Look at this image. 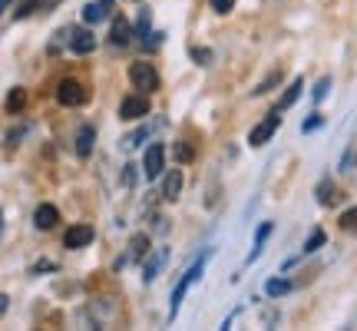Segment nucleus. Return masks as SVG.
Instances as JSON below:
<instances>
[{"label": "nucleus", "instance_id": "nucleus-1", "mask_svg": "<svg viewBox=\"0 0 357 331\" xmlns=\"http://www.w3.org/2000/svg\"><path fill=\"white\" fill-rule=\"evenodd\" d=\"M129 80H132V87L139 93H149V89L159 87V73H155L153 64H132L129 66Z\"/></svg>", "mask_w": 357, "mask_h": 331}, {"label": "nucleus", "instance_id": "nucleus-2", "mask_svg": "<svg viewBox=\"0 0 357 331\" xmlns=\"http://www.w3.org/2000/svg\"><path fill=\"white\" fill-rule=\"evenodd\" d=\"M162 169H166V149H162V142H153L142 159V172H146V179H159Z\"/></svg>", "mask_w": 357, "mask_h": 331}, {"label": "nucleus", "instance_id": "nucleus-3", "mask_svg": "<svg viewBox=\"0 0 357 331\" xmlns=\"http://www.w3.org/2000/svg\"><path fill=\"white\" fill-rule=\"evenodd\" d=\"M202 258H199V262H195V265L189 268V272H185V275H182V281H178L176 285V292H172V311H169V318H176L178 315V305H182V298H185V292H189L192 285H195V279H199V272H202Z\"/></svg>", "mask_w": 357, "mask_h": 331}, {"label": "nucleus", "instance_id": "nucleus-4", "mask_svg": "<svg viewBox=\"0 0 357 331\" xmlns=\"http://www.w3.org/2000/svg\"><path fill=\"white\" fill-rule=\"evenodd\" d=\"M278 123H281V119H278V110H275V113H268L265 119H261V123H258V126L248 133V146H255V149H258V146H265V142L275 136Z\"/></svg>", "mask_w": 357, "mask_h": 331}, {"label": "nucleus", "instance_id": "nucleus-5", "mask_svg": "<svg viewBox=\"0 0 357 331\" xmlns=\"http://www.w3.org/2000/svg\"><path fill=\"white\" fill-rule=\"evenodd\" d=\"M56 100L63 103V106H79V103L86 100V89L79 80H63L60 89H56Z\"/></svg>", "mask_w": 357, "mask_h": 331}, {"label": "nucleus", "instance_id": "nucleus-6", "mask_svg": "<svg viewBox=\"0 0 357 331\" xmlns=\"http://www.w3.org/2000/svg\"><path fill=\"white\" fill-rule=\"evenodd\" d=\"M149 113V100H146V93H132L126 100L119 103V116L123 119H139V116Z\"/></svg>", "mask_w": 357, "mask_h": 331}, {"label": "nucleus", "instance_id": "nucleus-7", "mask_svg": "<svg viewBox=\"0 0 357 331\" xmlns=\"http://www.w3.org/2000/svg\"><path fill=\"white\" fill-rule=\"evenodd\" d=\"M56 222H60V209H56V205H50V203H40L37 212H33V226L47 232V229H53Z\"/></svg>", "mask_w": 357, "mask_h": 331}, {"label": "nucleus", "instance_id": "nucleus-8", "mask_svg": "<svg viewBox=\"0 0 357 331\" xmlns=\"http://www.w3.org/2000/svg\"><path fill=\"white\" fill-rule=\"evenodd\" d=\"M93 235H96V232L89 229V226H73V229L66 232V249H86L89 242H93Z\"/></svg>", "mask_w": 357, "mask_h": 331}, {"label": "nucleus", "instance_id": "nucleus-9", "mask_svg": "<svg viewBox=\"0 0 357 331\" xmlns=\"http://www.w3.org/2000/svg\"><path fill=\"white\" fill-rule=\"evenodd\" d=\"M109 10H113V0H96V3H86V7H83V20H86V24H100V20L109 17Z\"/></svg>", "mask_w": 357, "mask_h": 331}, {"label": "nucleus", "instance_id": "nucleus-10", "mask_svg": "<svg viewBox=\"0 0 357 331\" xmlns=\"http://www.w3.org/2000/svg\"><path fill=\"white\" fill-rule=\"evenodd\" d=\"M109 40H113L116 47H126L129 40H132V24H129L126 17H113V30H109Z\"/></svg>", "mask_w": 357, "mask_h": 331}, {"label": "nucleus", "instance_id": "nucleus-11", "mask_svg": "<svg viewBox=\"0 0 357 331\" xmlns=\"http://www.w3.org/2000/svg\"><path fill=\"white\" fill-rule=\"evenodd\" d=\"M96 47V37L89 34V30H73V37H70V50L73 53H93Z\"/></svg>", "mask_w": 357, "mask_h": 331}, {"label": "nucleus", "instance_id": "nucleus-12", "mask_svg": "<svg viewBox=\"0 0 357 331\" xmlns=\"http://www.w3.org/2000/svg\"><path fill=\"white\" fill-rule=\"evenodd\" d=\"M178 192H182V169H172V172H166V179H162V196H166L169 203H176Z\"/></svg>", "mask_w": 357, "mask_h": 331}, {"label": "nucleus", "instance_id": "nucleus-13", "mask_svg": "<svg viewBox=\"0 0 357 331\" xmlns=\"http://www.w3.org/2000/svg\"><path fill=\"white\" fill-rule=\"evenodd\" d=\"M149 235H132V239H129V262H142V258H146V252H149Z\"/></svg>", "mask_w": 357, "mask_h": 331}, {"label": "nucleus", "instance_id": "nucleus-14", "mask_svg": "<svg viewBox=\"0 0 357 331\" xmlns=\"http://www.w3.org/2000/svg\"><path fill=\"white\" fill-rule=\"evenodd\" d=\"M93 142H96V129H93V126H83L77 133V156H83V159H86V156L93 153Z\"/></svg>", "mask_w": 357, "mask_h": 331}, {"label": "nucleus", "instance_id": "nucleus-15", "mask_svg": "<svg viewBox=\"0 0 357 331\" xmlns=\"http://www.w3.org/2000/svg\"><path fill=\"white\" fill-rule=\"evenodd\" d=\"M275 232V226L271 222H261V229L255 232V245H252V255H248V262H255L258 255H261V249H265V239Z\"/></svg>", "mask_w": 357, "mask_h": 331}, {"label": "nucleus", "instance_id": "nucleus-16", "mask_svg": "<svg viewBox=\"0 0 357 331\" xmlns=\"http://www.w3.org/2000/svg\"><path fill=\"white\" fill-rule=\"evenodd\" d=\"M24 106H26V89L24 87H13L10 93H7V110H10V113H20Z\"/></svg>", "mask_w": 357, "mask_h": 331}, {"label": "nucleus", "instance_id": "nucleus-17", "mask_svg": "<svg viewBox=\"0 0 357 331\" xmlns=\"http://www.w3.org/2000/svg\"><path fill=\"white\" fill-rule=\"evenodd\" d=\"M301 89H305V83H301V80H294L291 87L284 89V96H281L278 110H288V106H294V103H298V96H301Z\"/></svg>", "mask_w": 357, "mask_h": 331}, {"label": "nucleus", "instance_id": "nucleus-18", "mask_svg": "<svg viewBox=\"0 0 357 331\" xmlns=\"http://www.w3.org/2000/svg\"><path fill=\"white\" fill-rule=\"evenodd\" d=\"M288 292H291V281H288V279H271L265 285L268 298H281V295H288Z\"/></svg>", "mask_w": 357, "mask_h": 331}, {"label": "nucleus", "instance_id": "nucleus-19", "mask_svg": "<svg viewBox=\"0 0 357 331\" xmlns=\"http://www.w3.org/2000/svg\"><path fill=\"white\" fill-rule=\"evenodd\" d=\"M334 199H337V192H334V182L331 179H324L318 186V203L321 205H334Z\"/></svg>", "mask_w": 357, "mask_h": 331}, {"label": "nucleus", "instance_id": "nucleus-20", "mask_svg": "<svg viewBox=\"0 0 357 331\" xmlns=\"http://www.w3.org/2000/svg\"><path fill=\"white\" fill-rule=\"evenodd\" d=\"M40 3H43V0H20V3H17V10H13V17H17V20H24V17H30V13L37 10Z\"/></svg>", "mask_w": 357, "mask_h": 331}, {"label": "nucleus", "instance_id": "nucleus-21", "mask_svg": "<svg viewBox=\"0 0 357 331\" xmlns=\"http://www.w3.org/2000/svg\"><path fill=\"white\" fill-rule=\"evenodd\" d=\"M341 229H344V232H357V205H351L347 212H341Z\"/></svg>", "mask_w": 357, "mask_h": 331}, {"label": "nucleus", "instance_id": "nucleus-22", "mask_svg": "<svg viewBox=\"0 0 357 331\" xmlns=\"http://www.w3.org/2000/svg\"><path fill=\"white\" fill-rule=\"evenodd\" d=\"M278 83H281V73H268V77L261 80V83H258V87L252 89V93H255V96H261V93H268L271 87H278Z\"/></svg>", "mask_w": 357, "mask_h": 331}, {"label": "nucleus", "instance_id": "nucleus-23", "mask_svg": "<svg viewBox=\"0 0 357 331\" xmlns=\"http://www.w3.org/2000/svg\"><path fill=\"white\" fill-rule=\"evenodd\" d=\"M321 245H324V232H321V229H314V232H311V235H307L305 252H307V255H311V252H318Z\"/></svg>", "mask_w": 357, "mask_h": 331}, {"label": "nucleus", "instance_id": "nucleus-24", "mask_svg": "<svg viewBox=\"0 0 357 331\" xmlns=\"http://www.w3.org/2000/svg\"><path fill=\"white\" fill-rule=\"evenodd\" d=\"M146 136H149L146 129H139V133H132V136H126V140H123V149H136V146H139V142L146 140Z\"/></svg>", "mask_w": 357, "mask_h": 331}, {"label": "nucleus", "instance_id": "nucleus-25", "mask_svg": "<svg viewBox=\"0 0 357 331\" xmlns=\"http://www.w3.org/2000/svg\"><path fill=\"white\" fill-rule=\"evenodd\" d=\"M328 89H331V80L324 77V80H318V87H314V100H324V96H328Z\"/></svg>", "mask_w": 357, "mask_h": 331}, {"label": "nucleus", "instance_id": "nucleus-26", "mask_svg": "<svg viewBox=\"0 0 357 331\" xmlns=\"http://www.w3.org/2000/svg\"><path fill=\"white\" fill-rule=\"evenodd\" d=\"M176 159H178V163H189V159H192V146H185V142H176Z\"/></svg>", "mask_w": 357, "mask_h": 331}, {"label": "nucleus", "instance_id": "nucleus-27", "mask_svg": "<svg viewBox=\"0 0 357 331\" xmlns=\"http://www.w3.org/2000/svg\"><path fill=\"white\" fill-rule=\"evenodd\" d=\"M235 7V0H212V10L215 13H229Z\"/></svg>", "mask_w": 357, "mask_h": 331}, {"label": "nucleus", "instance_id": "nucleus-28", "mask_svg": "<svg viewBox=\"0 0 357 331\" xmlns=\"http://www.w3.org/2000/svg\"><path fill=\"white\" fill-rule=\"evenodd\" d=\"M192 60H199V64H208V60H212V50H202V47H195V50H192Z\"/></svg>", "mask_w": 357, "mask_h": 331}, {"label": "nucleus", "instance_id": "nucleus-29", "mask_svg": "<svg viewBox=\"0 0 357 331\" xmlns=\"http://www.w3.org/2000/svg\"><path fill=\"white\" fill-rule=\"evenodd\" d=\"M321 123H324V119H321L318 113H311V119H305V126H301V129H305V133H314V129H318Z\"/></svg>", "mask_w": 357, "mask_h": 331}, {"label": "nucleus", "instance_id": "nucleus-30", "mask_svg": "<svg viewBox=\"0 0 357 331\" xmlns=\"http://www.w3.org/2000/svg\"><path fill=\"white\" fill-rule=\"evenodd\" d=\"M40 272H56V262H37V265H33V275H40Z\"/></svg>", "mask_w": 357, "mask_h": 331}, {"label": "nucleus", "instance_id": "nucleus-31", "mask_svg": "<svg viewBox=\"0 0 357 331\" xmlns=\"http://www.w3.org/2000/svg\"><path fill=\"white\" fill-rule=\"evenodd\" d=\"M132 169H136V166H126V169H123V186H132V182H136V172H132Z\"/></svg>", "mask_w": 357, "mask_h": 331}, {"label": "nucleus", "instance_id": "nucleus-32", "mask_svg": "<svg viewBox=\"0 0 357 331\" xmlns=\"http://www.w3.org/2000/svg\"><path fill=\"white\" fill-rule=\"evenodd\" d=\"M7 305H10V298H7V295L0 292V318H3V311H7Z\"/></svg>", "mask_w": 357, "mask_h": 331}, {"label": "nucleus", "instance_id": "nucleus-33", "mask_svg": "<svg viewBox=\"0 0 357 331\" xmlns=\"http://www.w3.org/2000/svg\"><path fill=\"white\" fill-rule=\"evenodd\" d=\"M10 7H13V0H0V17H3L7 10H10Z\"/></svg>", "mask_w": 357, "mask_h": 331}, {"label": "nucleus", "instance_id": "nucleus-34", "mask_svg": "<svg viewBox=\"0 0 357 331\" xmlns=\"http://www.w3.org/2000/svg\"><path fill=\"white\" fill-rule=\"evenodd\" d=\"M0 232H3V216H0Z\"/></svg>", "mask_w": 357, "mask_h": 331}]
</instances>
